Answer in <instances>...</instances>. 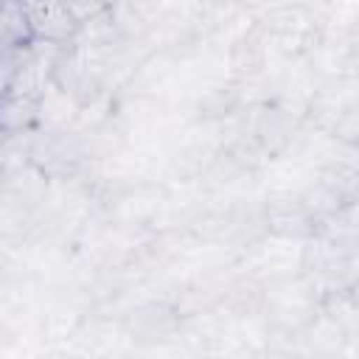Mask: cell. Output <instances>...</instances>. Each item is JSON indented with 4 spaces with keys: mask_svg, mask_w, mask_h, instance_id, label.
I'll return each instance as SVG.
<instances>
[{
    "mask_svg": "<svg viewBox=\"0 0 359 359\" xmlns=\"http://www.w3.org/2000/svg\"><path fill=\"white\" fill-rule=\"evenodd\" d=\"M22 8L39 45H67L81 28L79 14L65 0H22Z\"/></svg>",
    "mask_w": 359,
    "mask_h": 359,
    "instance_id": "obj_1",
    "label": "cell"
},
{
    "mask_svg": "<svg viewBox=\"0 0 359 359\" xmlns=\"http://www.w3.org/2000/svg\"><path fill=\"white\" fill-rule=\"evenodd\" d=\"M0 45L14 50H28L36 45L28 14L22 8V0H3L0 3Z\"/></svg>",
    "mask_w": 359,
    "mask_h": 359,
    "instance_id": "obj_2",
    "label": "cell"
},
{
    "mask_svg": "<svg viewBox=\"0 0 359 359\" xmlns=\"http://www.w3.org/2000/svg\"><path fill=\"white\" fill-rule=\"evenodd\" d=\"M39 112V101L31 93L6 90L0 95V132H20L25 129Z\"/></svg>",
    "mask_w": 359,
    "mask_h": 359,
    "instance_id": "obj_3",
    "label": "cell"
},
{
    "mask_svg": "<svg viewBox=\"0 0 359 359\" xmlns=\"http://www.w3.org/2000/svg\"><path fill=\"white\" fill-rule=\"evenodd\" d=\"M22 56H25V50H14V48L0 45V95L14 84L17 70L22 65Z\"/></svg>",
    "mask_w": 359,
    "mask_h": 359,
    "instance_id": "obj_4",
    "label": "cell"
},
{
    "mask_svg": "<svg viewBox=\"0 0 359 359\" xmlns=\"http://www.w3.org/2000/svg\"><path fill=\"white\" fill-rule=\"evenodd\" d=\"M76 14H79V20H84V17H93L101 6H104V0H65Z\"/></svg>",
    "mask_w": 359,
    "mask_h": 359,
    "instance_id": "obj_5",
    "label": "cell"
}]
</instances>
